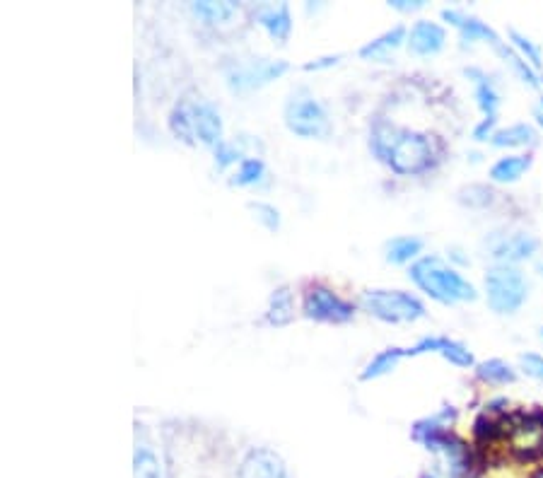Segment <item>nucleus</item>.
<instances>
[{"mask_svg": "<svg viewBox=\"0 0 543 478\" xmlns=\"http://www.w3.org/2000/svg\"><path fill=\"white\" fill-rule=\"evenodd\" d=\"M370 148L379 160L387 162L401 177H416L435 165V148L430 136L418 131H406L389 121H377L372 126Z\"/></svg>", "mask_w": 543, "mask_h": 478, "instance_id": "f257e3e1", "label": "nucleus"}, {"mask_svg": "<svg viewBox=\"0 0 543 478\" xmlns=\"http://www.w3.org/2000/svg\"><path fill=\"white\" fill-rule=\"evenodd\" d=\"M411 281L442 305H457V302H474L478 293L466 281L457 268L447 266L440 256H423L408 271Z\"/></svg>", "mask_w": 543, "mask_h": 478, "instance_id": "f03ea898", "label": "nucleus"}, {"mask_svg": "<svg viewBox=\"0 0 543 478\" xmlns=\"http://www.w3.org/2000/svg\"><path fill=\"white\" fill-rule=\"evenodd\" d=\"M488 307L495 314H515L529 297V281L517 266H493L486 273Z\"/></svg>", "mask_w": 543, "mask_h": 478, "instance_id": "7ed1b4c3", "label": "nucleus"}, {"mask_svg": "<svg viewBox=\"0 0 543 478\" xmlns=\"http://www.w3.org/2000/svg\"><path fill=\"white\" fill-rule=\"evenodd\" d=\"M360 305L367 314L387 324L416 322L425 317L423 302L404 290H367L360 297Z\"/></svg>", "mask_w": 543, "mask_h": 478, "instance_id": "20e7f679", "label": "nucleus"}, {"mask_svg": "<svg viewBox=\"0 0 543 478\" xmlns=\"http://www.w3.org/2000/svg\"><path fill=\"white\" fill-rule=\"evenodd\" d=\"M283 119L285 126L300 138H326L331 131L329 116H326L324 107L307 90H297L288 97Z\"/></svg>", "mask_w": 543, "mask_h": 478, "instance_id": "39448f33", "label": "nucleus"}, {"mask_svg": "<svg viewBox=\"0 0 543 478\" xmlns=\"http://www.w3.org/2000/svg\"><path fill=\"white\" fill-rule=\"evenodd\" d=\"M288 71V63L285 61H268V58H256V61L249 63H232V66L225 68L227 85H230L232 92H251L259 90L276 80Z\"/></svg>", "mask_w": 543, "mask_h": 478, "instance_id": "423d86ee", "label": "nucleus"}, {"mask_svg": "<svg viewBox=\"0 0 543 478\" xmlns=\"http://www.w3.org/2000/svg\"><path fill=\"white\" fill-rule=\"evenodd\" d=\"M302 310L309 319L324 324H346L353 319V305L338 297L334 290L324 288V285H312L305 293V305Z\"/></svg>", "mask_w": 543, "mask_h": 478, "instance_id": "0eeeda50", "label": "nucleus"}, {"mask_svg": "<svg viewBox=\"0 0 543 478\" xmlns=\"http://www.w3.org/2000/svg\"><path fill=\"white\" fill-rule=\"evenodd\" d=\"M488 252L490 259L498 261V266H515L539 252V239L529 232H507L490 242Z\"/></svg>", "mask_w": 543, "mask_h": 478, "instance_id": "6e6552de", "label": "nucleus"}, {"mask_svg": "<svg viewBox=\"0 0 543 478\" xmlns=\"http://www.w3.org/2000/svg\"><path fill=\"white\" fill-rule=\"evenodd\" d=\"M466 75H469V78H474L478 109L483 112V121L476 126L474 136H476V141H490V138H493V133H495L493 126H495V121H498L500 97H498V92H495L493 83H490V80L481 71L471 68V71H466Z\"/></svg>", "mask_w": 543, "mask_h": 478, "instance_id": "1a4fd4ad", "label": "nucleus"}, {"mask_svg": "<svg viewBox=\"0 0 543 478\" xmlns=\"http://www.w3.org/2000/svg\"><path fill=\"white\" fill-rule=\"evenodd\" d=\"M406 44H408V51H411V54L435 56L445 49L447 32H445V27L437 25V22L420 20L411 27V32H408Z\"/></svg>", "mask_w": 543, "mask_h": 478, "instance_id": "9d476101", "label": "nucleus"}, {"mask_svg": "<svg viewBox=\"0 0 543 478\" xmlns=\"http://www.w3.org/2000/svg\"><path fill=\"white\" fill-rule=\"evenodd\" d=\"M420 353H440L442 358L449 360L457 367H471L474 365V353L464 346V343L452 341V338L442 336H428L423 341H418L416 346L408 348L406 355H420Z\"/></svg>", "mask_w": 543, "mask_h": 478, "instance_id": "9b49d317", "label": "nucleus"}, {"mask_svg": "<svg viewBox=\"0 0 543 478\" xmlns=\"http://www.w3.org/2000/svg\"><path fill=\"white\" fill-rule=\"evenodd\" d=\"M442 17H445L449 25L459 29L464 42H478V39H483V42H488L495 51H500L502 46H505V42H500L498 34H495L486 22L478 20V17L461 13V10H442Z\"/></svg>", "mask_w": 543, "mask_h": 478, "instance_id": "f8f14e48", "label": "nucleus"}, {"mask_svg": "<svg viewBox=\"0 0 543 478\" xmlns=\"http://www.w3.org/2000/svg\"><path fill=\"white\" fill-rule=\"evenodd\" d=\"M239 478H288L283 459L271 450H251L239 466Z\"/></svg>", "mask_w": 543, "mask_h": 478, "instance_id": "ddd939ff", "label": "nucleus"}, {"mask_svg": "<svg viewBox=\"0 0 543 478\" xmlns=\"http://www.w3.org/2000/svg\"><path fill=\"white\" fill-rule=\"evenodd\" d=\"M194 124H196V138L201 143L218 148L223 143V119H220L218 109L210 102L194 104Z\"/></svg>", "mask_w": 543, "mask_h": 478, "instance_id": "4468645a", "label": "nucleus"}, {"mask_svg": "<svg viewBox=\"0 0 543 478\" xmlns=\"http://www.w3.org/2000/svg\"><path fill=\"white\" fill-rule=\"evenodd\" d=\"M256 20H259V25L264 27L268 34H271V39H276V42H280V44L288 42L290 32H293V20H290L288 5L259 10Z\"/></svg>", "mask_w": 543, "mask_h": 478, "instance_id": "2eb2a0df", "label": "nucleus"}, {"mask_svg": "<svg viewBox=\"0 0 543 478\" xmlns=\"http://www.w3.org/2000/svg\"><path fill=\"white\" fill-rule=\"evenodd\" d=\"M531 155H507L500 157L493 167H490V179L498 184H515L531 169Z\"/></svg>", "mask_w": 543, "mask_h": 478, "instance_id": "dca6fc26", "label": "nucleus"}, {"mask_svg": "<svg viewBox=\"0 0 543 478\" xmlns=\"http://www.w3.org/2000/svg\"><path fill=\"white\" fill-rule=\"evenodd\" d=\"M406 42V29L394 27L389 32H384L382 37L372 39L370 44H365L360 49L362 58H372V61H389V56Z\"/></svg>", "mask_w": 543, "mask_h": 478, "instance_id": "f3484780", "label": "nucleus"}, {"mask_svg": "<svg viewBox=\"0 0 543 478\" xmlns=\"http://www.w3.org/2000/svg\"><path fill=\"white\" fill-rule=\"evenodd\" d=\"M293 317H295V302H293V293H290L288 285L273 290L271 302H268L266 322L273 324V326H285V324L293 322Z\"/></svg>", "mask_w": 543, "mask_h": 478, "instance_id": "a211bd4d", "label": "nucleus"}, {"mask_svg": "<svg viewBox=\"0 0 543 478\" xmlns=\"http://www.w3.org/2000/svg\"><path fill=\"white\" fill-rule=\"evenodd\" d=\"M169 128L179 141L194 145L196 143V124H194V104L177 102L169 114Z\"/></svg>", "mask_w": 543, "mask_h": 478, "instance_id": "6ab92c4d", "label": "nucleus"}, {"mask_svg": "<svg viewBox=\"0 0 543 478\" xmlns=\"http://www.w3.org/2000/svg\"><path fill=\"white\" fill-rule=\"evenodd\" d=\"M490 143H493L495 148H527V145L536 143V131H534V126H529V124L507 126V128H500V131H495L493 138H490Z\"/></svg>", "mask_w": 543, "mask_h": 478, "instance_id": "aec40b11", "label": "nucleus"}, {"mask_svg": "<svg viewBox=\"0 0 543 478\" xmlns=\"http://www.w3.org/2000/svg\"><path fill=\"white\" fill-rule=\"evenodd\" d=\"M420 252H423V239L413 235L389 239L387 247H384V254H387V261H391V264H408Z\"/></svg>", "mask_w": 543, "mask_h": 478, "instance_id": "412c9836", "label": "nucleus"}, {"mask_svg": "<svg viewBox=\"0 0 543 478\" xmlns=\"http://www.w3.org/2000/svg\"><path fill=\"white\" fill-rule=\"evenodd\" d=\"M404 355H406L404 348H387V351L375 355V358L365 365V370L360 372V380L370 382L377 380V377L389 375V372L396 370V365H399V360L404 358Z\"/></svg>", "mask_w": 543, "mask_h": 478, "instance_id": "4be33fe9", "label": "nucleus"}, {"mask_svg": "<svg viewBox=\"0 0 543 478\" xmlns=\"http://www.w3.org/2000/svg\"><path fill=\"white\" fill-rule=\"evenodd\" d=\"M191 8H194V13L201 17V20L210 22V25L230 20V17L237 13V5L230 3V0H198Z\"/></svg>", "mask_w": 543, "mask_h": 478, "instance_id": "5701e85b", "label": "nucleus"}, {"mask_svg": "<svg viewBox=\"0 0 543 478\" xmlns=\"http://www.w3.org/2000/svg\"><path fill=\"white\" fill-rule=\"evenodd\" d=\"M476 375H478V380H483L488 384H512L517 380L515 367H512L510 363H505V360H500V358L486 360V363L478 365Z\"/></svg>", "mask_w": 543, "mask_h": 478, "instance_id": "b1692460", "label": "nucleus"}, {"mask_svg": "<svg viewBox=\"0 0 543 478\" xmlns=\"http://www.w3.org/2000/svg\"><path fill=\"white\" fill-rule=\"evenodd\" d=\"M133 478H162L160 459L150 447H140L136 450V459H133Z\"/></svg>", "mask_w": 543, "mask_h": 478, "instance_id": "393cba45", "label": "nucleus"}, {"mask_svg": "<svg viewBox=\"0 0 543 478\" xmlns=\"http://www.w3.org/2000/svg\"><path fill=\"white\" fill-rule=\"evenodd\" d=\"M264 172H266V167L259 157H244V160L239 162V169H237L235 179H232V184L254 186V184L261 182Z\"/></svg>", "mask_w": 543, "mask_h": 478, "instance_id": "a878e982", "label": "nucleus"}, {"mask_svg": "<svg viewBox=\"0 0 543 478\" xmlns=\"http://www.w3.org/2000/svg\"><path fill=\"white\" fill-rule=\"evenodd\" d=\"M510 39H512V46H515V49L519 51V56H522L531 68H541L543 66L541 49L534 42H531L529 37H524L522 32H517V29H510Z\"/></svg>", "mask_w": 543, "mask_h": 478, "instance_id": "bb28decb", "label": "nucleus"}, {"mask_svg": "<svg viewBox=\"0 0 543 478\" xmlns=\"http://www.w3.org/2000/svg\"><path fill=\"white\" fill-rule=\"evenodd\" d=\"M249 211L254 213V218L259 220L261 225L266 227V230L276 232L280 227V213L276 206H271V203H264V201H251L249 203Z\"/></svg>", "mask_w": 543, "mask_h": 478, "instance_id": "cd10ccee", "label": "nucleus"}, {"mask_svg": "<svg viewBox=\"0 0 543 478\" xmlns=\"http://www.w3.org/2000/svg\"><path fill=\"white\" fill-rule=\"evenodd\" d=\"M519 365H522L524 375H529L531 380L543 382V355H539V353L519 355Z\"/></svg>", "mask_w": 543, "mask_h": 478, "instance_id": "c85d7f7f", "label": "nucleus"}, {"mask_svg": "<svg viewBox=\"0 0 543 478\" xmlns=\"http://www.w3.org/2000/svg\"><path fill=\"white\" fill-rule=\"evenodd\" d=\"M239 157H242V150L237 148V145L232 143H220L218 148H215V162H218V167H227L232 165V162H237Z\"/></svg>", "mask_w": 543, "mask_h": 478, "instance_id": "c756f323", "label": "nucleus"}, {"mask_svg": "<svg viewBox=\"0 0 543 478\" xmlns=\"http://www.w3.org/2000/svg\"><path fill=\"white\" fill-rule=\"evenodd\" d=\"M391 8L394 10H401V13H413V10H420L423 8V0H391Z\"/></svg>", "mask_w": 543, "mask_h": 478, "instance_id": "7c9ffc66", "label": "nucleus"}, {"mask_svg": "<svg viewBox=\"0 0 543 478\" xmlns=\"http://www.w3.org/2000/svg\"><path fill=\"white\" fill-rule=\"evenodd\" d=\"M338 61L336 56H329V58H319V61L314 63H307L305 71H319V68H326V66H334V63Z\"/></svg>", "mask_w": 543, "mask_h": 478, "instance_id": "2f4dec72", "label": "nucleus"}, {"mask_svg": "<svg viewBox=\"0 0 543 478\" xmlns=\"http://www.w3.org/2000/svg\"><path fill=\"white\" fill-rule=\"evenodd\" d=\"M534 119H536V124L543 126V97L539 99V104H536V109H534Z\"/></svg>", "mask_w": 543, "mask_h": 478, "instance_id": "473e14b6", "label": "nucleus"}, {"mask_svg": "<svg viewBox=\"0 0 543 478\" xmlns=\"http://www.w3.org/2000/svg\"><path fill=\"white\" fill-rule=\"evenodd\" d=\"M534 478H543V471H539V474H536Z\"/></svg>", "mask_w": 543, "mask_h": 478, "instance_id": "72a5a7b5", "label": "nucleus"}, {"mask_svg": "<svg viewBox=\"0 0 543 478\" xmlns=\"http://www.w3.org/2000/svg\"><path fill=\"white\" fill-rule=\"evenodd\" d=\"M541 338H543V329H541Z\"/></svg>", "mask_w": 543, "mask_h": 478, "instance_id": "f704fd0d", "label": "nucleus"}]
</instances>
